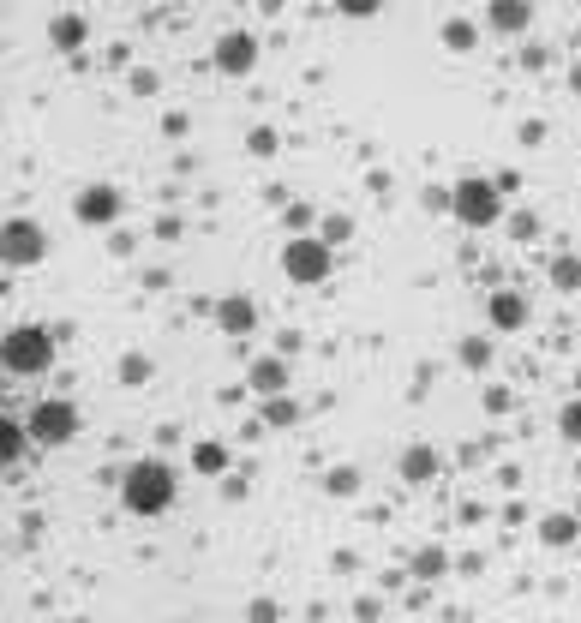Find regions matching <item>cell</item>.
Here are the masks:
<instances>
[{"mask_svg": "<svg viewBox=\"0 0 581 623\" xmlns=\"http://www.w3.org/2000/svg\"><path fill=\"white\" fill-rule=\"evenodd\" d=\"M462 360H468V366H486V342H480V336H468V348H462Z\"/></svg>", "mask_w": 581, "mask_h": 623, "instance_id": "44dd1931", "label": "cell"}, {"mask_svg": "<svg viewBox=\"0 0 581 623\" xmlns=\"http://www.w3.org/2000/svg\"><path fill=\"white\" fill-rule=\"evenodd\" d=\"M354 486H360V474H348V468L330 474V492H354Z\"/></svg>", "mask_w": 581, "mask_h": 623, "instance_id": "7402d4cb", "label": "cell"}, {"mask_svg": "<svg viewBox=\"0 0 581 623\" xmlns=\"http://www.w3.org/2000/svg\"><path fill=\"white\" fill-rule=\"evenodd\" d=\"M378 6H384V0H336V12H342V18H372Z\"/></svg>", "mask_w": 581, "mask_h": 623, "instance_id": "d6986e66", "label": "cell"}, {"mask_svg": "<svg viewBox=\"0 0 581 623\" xmlns=\"http://www.w3.org/2000/svg\"><path fill=\"white\" fill-rule=\"evenodd\" d=\"M0 438H6V444H0V450H6V462H18V450H24V438H30V432H18V420H6V426H0Z\"/></svg>", "mask_w": 581, "mask_h": 623, "instance_id": "e0dca14e", "label": "cell"}, {"mask_svg": "<svg viewBox=\"0 0 581 623\" xmlns=\"http://www.w3.org/2000/svg\"><path fill=\"white\" fill-rule=\"evenodd\" d=\"M450 210H456V222H468V228H492V222L504 216V198H498L492 180H456V186H450Z\"/></svg>", "mask_w": 581, "mask_h": 623, "instance_id": "3957f363", "label": "cell"}, {"mask_svg": "<svg viewBox=\"0 0 581 623\" xmlns=\"http://www.w3.org/2000/svg\"><path fill=\"white\" fill-rule=\"evenodd\" d=\"M36 444H66V438H78V408L72 402H60V396H48V402H36L30 408V426H24Z\"/></svg>", "mask_w": 581, "mask_h": 623, "instance_id": "277c9868", "label": "cell"}, {"mask_svg": "<svg viewBox=\"0 0 581 623\" xmlns=\"http://www.w3.org/2000/svg\"><path fill=\"white\" fill-rule=\"evenodd\" d=\"M120 504L132 516H162L174 504V468L168 462H132L120 480Z\"/></svg>", "mask_w": 581, "mask_h": 623, "instance_id": "6da1fadb", "label": "cell"}, {"mask_svg": "<svg viewBox=\"0 0 581 623\" xmlns=\"http://www.w3.org/2000/svg\"><path fill=\"white\" fill-rule=\"evenodd\" d=\"M48 36H54V48H78V42H84V18H72V12H66V18H54V24H48Z\"/></svg>", "mask_w": 581, "mask_h": 623, "instance_id": "8fae6325", "label": "cell"}, {"mask_svg": "<svg viewBox=\"0 0 581 623\" xmlns=\"http://www.w3.org/2000/svg\"><path fill=\"white\" fill-rule=\"evenodd\" d=\"M282 270H288V282H324L330 276V246L324 240H288Z\"/></svg>", "mask_w": 581, "mask_h": 623, "instance_id": "52a82bcc", "label": "cell"}, {"mask_svg": "<svg viewBox=\"0 0 581 623\" xmlns=\"http://www.w3.org/2000/svg\"><path fill=\"white\" fill-rule=\"evenodd\" d=\"M252 384H258V390H282V366H276V360L252 366Z\"/></svg>", "mask_w": 581, "mask_h": 623, "instance_id": "2e32d148", "label": "cell"}, {"mask_svg": "<svg viewBox=\"0 0 581 623\" xmlns=\"http://www.w3.org/2000/svg\"><path fill=\"white\" fill-rule=\"evenodd\" d=\"M528 18H534L528 0H486V24L492 30H528Z\"/></svg>", "mask_w": 581, "mask_h": 623, "instance_id": "9c48e42d", "label": "cell"}, {"mask_svg": "<svg viewBox=\"0 0 581 623\" xmlns=\"http://www.w3.org/2000/svg\"><path fill=\"white\" fill-rule=\"evenodd\" d=\"M486 312H492L498 330H522V324H528V300H522V294H492Z\"/></svg>", "mask_w": 581, "mask_h": 623, "instance_id": "30bf717a", "label": "cell"}, {"mask_svg": "<svg viewBox=\"0 0 581 623\" xmlns=\"http://www.w3.org/2000/svg\"><path fill=\"white\" fill-rule=\"evenodd\" d=\"M210 60H216V72H228V78H246V72L258 66V36H252V30H228V36H216Z\"/></svg>", "mask_w": 581, "mask_h": 623, "instance_id": "5b68a950", "label": "cell"}, {"mask_svg": "<svg viewBox=\"0 0 581 623\" xmlns=\"http://www.w3.org/2000/svg\"><path fill=\"white\" fill-rule=\"evenodd\" d=\"M42 252H48V240H42V228H36V222H6V234H0V258H6L12 270L42 264Z\"/></svg>", "mask_w": 581, "mask_h": 623, "instance_id": "8992f818", "label": "cell"}, {"mask_svg": "<svg viewBox=\"0 0 581 623\" xmlns=\"http://www.w3.org/2000/svg\"><path fill=\"white\" fill-rule=\"evenodd\" d=\"M546 540H552V546H570V540H576V522H570V516H552V522H546Z\"/></svg>", "mask_w": 581, "mask_h": 623, "instance_id": "ac0fdd59", "label": "cell"}, {"mask_svg": "<svg viewBox=\"0 0 581 623\" xmlns=\"http://www.w3.org/2000/svg\"><path fill=\"white\" fill-rule=\"evenodd\" d=\"M114 216H120V192H114V186H84V192H78V222L102 228V222H114Z\"/></svg>", "mask_w": 581, "mask_h": 623, "instance_id": "ba28073f", "label": "cell"}, {"mask_svg": "<svg viewBox=\"0 0 581 623\" xmlns=\"http://www.w3.org/2000/svg\"><path fill=\"white\" fill-rule=\"evenodd\" d=\"M192 462H198V474H222V468H228V450H222V444H198Z\"/></svg>", "mask_w": 581, "mask_h": 623, "instance_id": "4fadbf2b", "label": "cell"}, {"mask_svg": "<svg viewBox=\"0 0 581 623\" xmlns=\"http://www.w3.org/2000/svg\"><path fill=\"white\" fill-rule=\"evenodd\" d=\"M402 474H408V480H426V474H432V450H408V456H402Z\"/></svg>", "mask_w": 581, "mask_h": 623, "instance_id": "9a60e30c", "label": "cell"}, {"mask_svg": "<svg viewBox=\"0 0 581 623\" xmlns=\"http://www.w3.org/2000/svg\"><path fill=\"white\" fill-rule=\"evenodd\" d=\"M444 42H450L456 54H468V48H474V24H462V18H450V24H444Z\"/></svg>", "mask_w": 581, "mask_h": 623, "instance_id": "5bb4252c", "label": "cell"}, {"mask_svg": "<svg viewBox=\"0 0 581 623\" xmlns=\"http://www.w3.org/2000/svg\"><path fill=\"white\" fill-rule=\"evenodd\" d=\"M216 318H222V330H252V318H258V312H252V300H222V312H216Z\"/></svg>", "mask_w": 581, "mask_h": 623, "instance_id": "7c38bea8", "label": "cell"}, {"mask_svg": "<svg viewBox=\"0 0 581 623\" xmlns=\"http://www.w3.org/2000/svg\"><path fill=\"white\" fill-rule=\"evenodd\" d=\"M576 90H581V66H576Z\"/></svg>", "mask_w": 581, "mask_h": 623, "instance_id": "603a6c76", "label": "cell"}, {"mask_svg": "<svg viewBox=\"0 0 581 623\" xmlns=\"http://www.w3.org/2000/svg\"><path fill=\"white\" fill-rule=\"evenodd\" d=\"M558 426H564V438H570V444H581V396L564 408V420H558Z\"/></svg>", "mask_w": 581, "mask_h": 623, "instance_id": "ffe728a7", "label": "cell"}, {"mask_svg": "<svg viewBox=\"0 0 581 623\" xmlns=\"http://www.w3.org/2000/svg\"><path fill=\"white\" fill-rule=\"evenodd\" d=\"M0 360H6V372H12V378H36V372H48V366H54V342H48V330H36V324H12V330H6V348H0Z\"/></svg>", "mask_w": 581, "mask_h": 623, "instance_id": "7a4b0ae2", "label": "cell"}]
</instances>
